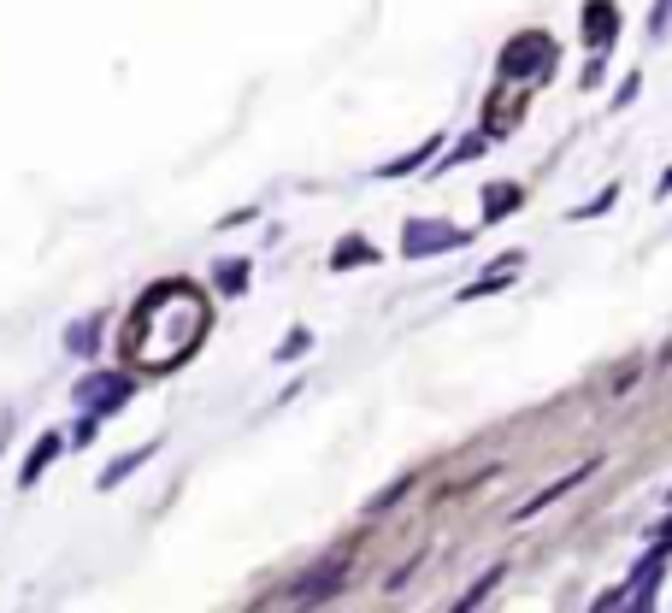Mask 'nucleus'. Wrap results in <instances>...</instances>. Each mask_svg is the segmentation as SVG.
Returning a JSON list of instances; mask_svg holds the SVG:
<instances>
[{"label": "nucleus", "mask_w": 672, "mask_h": 613, "mask_svg": "<svg viewBox=\"0 0 672 613\" xmlns=\"http://www.w3.org/2000/svg\"><path fill=\"white\" fill-rule=\"evenodd\" d=\"M460 243H467V230H455V225H430V218H413V225L402 230L407 260H425V254H442V248H460Z\"/></svg>", "instance_id": "nucleus-1"}, {"label": "nucleus", "mask_w": 672, "mask_h": 613, "mask_svg": "<svg viewBox=\"0 0 672 613\" xmlns=\"http://www.w3.org/2000/svg\"><path fill=\"white\" fill-rule=\"evenodd\" d=\"M125 396H130V378H125V372H100V378H83V384H77V407H95V419L113 413Z\"/></svg>", "instance_id": "nucleus-2"}, {"label": "nucleus", "mask_w": 672, "mask_h": 613, "mask_svg": "<svg viewBox=\"0 0 672 613\" xmlns=\"http://www.w3.org/2000/svg\"><path fill=\"white\" fill-rule=\"evenodd\" d=\"M596 466H601V460H584V466H573V472H566V478H555V484H548V490H537V496H531V502H525V507H520V514H513V519H537L543 507H555V502L566 496V490H578V484L590 478Z\"/></svg>", "instance_id": "nucleus-3"}, {"label": "nucleus", "mask_w": 672, "mask_h": 613, "mask_svg": "<svg viewBox=\"0 0 672 613\" xmlns=\"http://www.w3.org/2000/svg\"><path fill=\"white\" fill-rule=\"evenodd\" d=\"M584 36H590V47H608L614 42V0H590V7H584Z\"/></svg>", "instance_id": "nucleus-4"}, {"label": "nucleus", "mask_w": 672, "mask_h": 613, "mask_svg": "<svg viewBox=\"0 0 672 613\" xmlns=\"http://www.w3.org/2000/svg\"><path fill=\"white\" fill-rule=\"evenodd\" d=\"M337 584H342V560H337V567H324L319 578H307V584H296V590H289V602H324Z\"/></svg>", "instance_id": "nucleus-5"}, {"label": "nucleus", "mask_w": 672, "mask_h": 613, "mask_svg": "<svg viewBox=\"0 0 672 613\" xmlns=\"http://www.w3.org/2000/svg\"><path fill=\"white\" fill-rule=\"evenodd\" d=\"M54 454H60V437H42V442H36V454L24 460V490L42 478V472H47V460H54Z\"/></svg>", "instance_id": "nucleus-6"}, {"label": "nucleus", "mask_w": 672, "mask_h": 613, "mask_svg": "<svg viewBox=\"0 0 672 613\" xmlns=\"http://www.w3.org/2000/svg\"><path fill=\"white\" fill-rule=\"evenodd\" d=\"M153 449H160V442H148V449H136L130 460H118V466H107V472H100V490H113L118 478H125V472H136V466H142V460H148Z\"/></svg>", "instance_id": "nucleus-7"}, {"label": "nucleus", "mask_w": 672, "mask_h": 613, "mask_svg": "<svg viewBox=\"0 0 672 613\" xmlns=\"http://www.w3.org/2000/svg\"><path fill=\"white\" fill-rule=\"evenodd\" d=\"M430 153H437V142H425V148H413V153H407V160H395V165H384V172H377V178H407V172H413V165H425V160H430Z\"/></svg>", "instance_id": "nucleus-8"}, {"label": "nucleus", "mask_w": 672, "mask_h": 613, "mask_svg": "<svg viewBox=\"0 0 672 613\" xmlns=\"http://www.w3.org/2000/svg\"><path fill=\"white\" fill-rule=\"evenodd\" d=\"M614 201H619V183H608V190H601L596 201H584V207H573V218H596V213H608Z\"/></svg>", "instance_id": "nucleus-9"}, {"label": "nucleus", "mask_w": 672, "mask_h": 613, "mask_svg": "<svg viewBox=\"0 0 672 613\" xmlns=\"http://www.w3.org/2000/svg\"><path fill=\"white\" fill-rule=\"evenodd\" d=\"M495 584H502V567H495V572H484V578H478V584H472L467 595H460V607H478V602H484V595H490Z\"/></svg>", "instance_id": "nucleus-10"}, {"label": "nucleus", "mask_w": 672, "mask_h": 613, "mask_svg": "<svg viewBox=\"0 0 672 613\" xmlns=\"http://www.w3.org/2000/svg\"><path fill=\"white\" fill-rule=\"evenodd\" d=\"M484 207H490V213H508V207H520V190H513V183H508V190H502V183H495V190L484 195Z\"/></svg>", "instance_id": "nucleus-11"}, {"label": "nucleus", "mask_w": 672, "mask_h": 613, "mask_svg": "<svg viewBox=\"0 0 672 613\" xmlns=\"http://www.w3.org/2000/svg\"><path fill=\"white\" fill-rule=\"evenodd\" d=\"M672 30V0H654L649 7V36H666Z\"/></svg>", "instance_id": "nucleus-12"}, {"label": "nucleus", "mask_w": 672, "mask_h": 613, "mask_svg": "<svg viewBox=\"0 0 672 613\" xmlns=\"http://www.w3.org/2000/svg\"><path fill=\"white\" fill-rule=\"evenodd\" d=\"M637 89H643V83H637V77H626V83H619V95H614V107H631V100H637Z\"/></svg>", "instance_id": "nucleus-13"}, {"label": "nucleus", "mask_w": 672, "mask_h": 613, "mask_svg": "<svg viewBox=\"0 0 672 613\" xmlns=\"http://www.w3.org/2000/svg\"><path fill=\"white\" fill-rule=\"evenodd\" d=\"M654 195H672V165H666V178H661V183H654Z\"/></svg>", "instance_id": "nucleus-14"}, {"label": "nucleus", "mask_w": 672, "mask_h": 613, "mask_svg": "<svg viewBox=\"0 0 672 613\" xmlns=\"http://www.w3.org/2000/svg\"><path fill=\"white\" fill-rule=\"evenodd\" d=\"M654 537H666V542H672V514H666L661 525H654Z\"/></svg>", "instance_id": "nucleus-15"}]
</instances>
